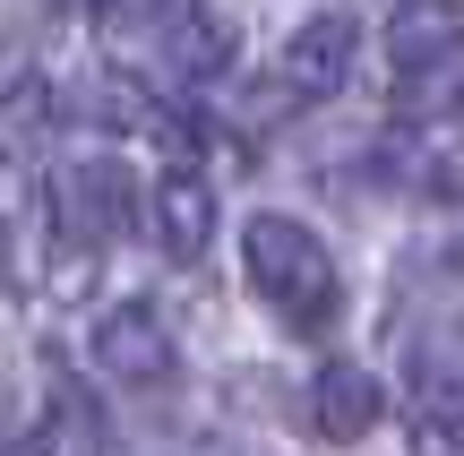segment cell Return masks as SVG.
Returning a JSON list of instances; mask_svg holds the SVG:
<instances>
[{"label":"cell","instance_id":"obj_13","mask_svg":"<svg viewBox=\"0 0 464 456\" xmlns=\"http://www.w3.org/2000/svg\"><path fill=\"white\" fill-rule=\"evenodd\" d=\"M17 431V396H9V379H0V440Z\"/></svg>","mask_w":464,"mask_h":456},{"label":"cell","instance_id":"obj_8","mask_svg":"<svg viewBox=\"0 0 464 456\" xmlns=\"http://www.w3.org/2000/svg\"><path fill=\"white\" fill-rule=\"evenodd\" d=\"M387 413V388L362 371V362H327V371L310 379V422L318 440H370Z\"/></svg>","mask_w":464,"mask_h":456},{"label":"cell","instance_id":"obj_4","mask_svg":"<svg viewBox=\"0 0 464 456\" xmlns=\"http://www.w3.org/2000/svg\"><path fill=\"white\" fill-rule=\"evenodd\" d=\"M379 44H387V78L448 61V52H464V0H387Z\"/></svg>","mask_w":464,"mask_h":456},{"label":"cell","instance_id":"obj_14","mask_svg":"<svg viewBox=\"0 0 464 456\" xmlns=\"http://www.w3.org/2000/svg\"><path fill=\"white\" fill-rule=\"evenodd\" d=\"M0 285H9V224H0Z\"/></svg>","mask_w":464,"mask_h":456},{"label":"cell","instance_id":"obj_2","mask_svg":"<svg viewBox=\"0 0 464 456\" xmlns=\"http://www.w3.org/2000/svg\"><path fill=\"white\" fill-rule=\"evenodd\" d=\"M52 224H61L69 250H112V241L138 233V181L121 155H86V164L61 172L52 189Z\"/></svg>","mask_w":464,"mask_h":456},{"label":"cell","instance_id":"obj_10","mask_svg":"<svg viewBox=\"0 0 464 456\" xmlns=\"http://www.w3.org/2000/svg\"><path fill=\"white\" fill-rule=\"evenodd\" d=\"M155 241H164L172 258H207V241H216V189H207L198 172H172V181L155 189Z\"/></svg>","mask_w":464,"mask_h":456},{"label":"cell","instance_id":"obj_5","mask_svg":"<svg viewBox=\"0 0 464 456\" xmlns=\"http://www.w3.org/2000/svg\"><path fill=\"white\" fill-rule=\"evenodd\" d=\"M155 52H164V69L181 86H216L232 69V52H241V34H232L224 9H207V0H181V9L164 17V34H155Z\"/></svg>","mask_w":464,"mask_h":456},{"label":"cell","instance_id":"obj_3","mask_svg":"<svg viewBox=\"0 0 464 456\" xmlns=\"http://www.w3.org/2000/svg\"><path fill=\"white\" fill-rule=\"evenodd\" d=\"M86 362H95L112 388H164V379L181 371V344H172V327L155 319L147 302H121V310H103V319L86 327Z\"/></svg>","mask_w":464,"mask_h":456},{"label":"cell","instance_id":"obj_6","mask_svg":"<svg viewBox=\"0 0 464 456\" xmlns=\"http://www.w3.org/2000/svg\"><path fill=\"white\" fill-rule=\"evenodd\" d=\"M344 78H353V17L344 9L301 17L293 44H284V86L310 95V103H327V95H344Z\"/></svg>","mask_w":464,"mask_h":456},{"label":"cell","instance_id":"obj_9","mask_svg":"<svg viewBox=\"0 0 464 456\" xmlns=\"http://www.w3.org/2000/svg\"><path fill=\"white\" fill-rule=\"evenodd\" d=\"M61 138V86L52 78H9L0 86V164H44V147Z\"/></svg>","mask_w":464,"mask_h":456},{"label":"cell","instance_id":"obj_7","mask_svg":"<svg viewBox=\"0 0 464 456\" xmlns=\"http://www.w3.org/2000/svg\"><path fill=\"white\" fill-rule=\"evenodd\" d=\"M404 388H413V405L464 422V319L413 327V344H404Z\"/></svg>","mask_w":464,"mask_h":456},{"label":"cell","instance_id":"obj_11","mask_svg":"<svg viewBox=\"0 0 464 456\" xmlns=\"http://www.w3.org/2000/svg\"><path fill=\"white\" fill-rule=\"evenodd\" d=\"M86 112H95L103 130H121V138H147V130H164V103H155L147 86L130 78V69H103V78L86 86Z\"/></svg>","mask_w":464,"mask_h":456},{"label":"cell","instance_id":"obj_12","mask_svg":"<svg viewBox=\"0 0 464 456\" xmlns=\"http://www.w3.org/2000/svg\"><path fill=\"white\" fill-rule=\"evenodd\" d=\"M103 440H112V422L95 413V396H86V388H52V396H44L34 448H103Z\"/></svg>","mask_w":464,"mask_h":456},{"label":"cell","instance_id":"obj_1","mask_svg":"<svg viewBox=\"0 0 464 456\" xmlns=\"http://www.w3.org/2000/svg\"><path fill=\"white\" fill-rule=\"evenodd\" d=\"M241 276L293 327H327L335 319V258L301 216H249L241 224Z\"/></svg>","mask_w":464,"mask_h":456}]
</instances>
